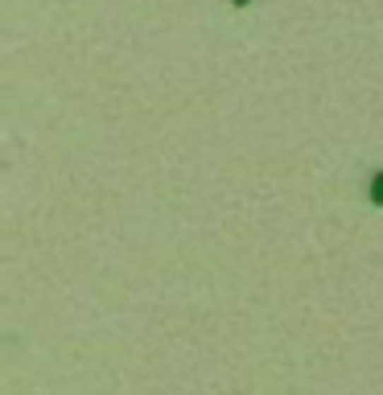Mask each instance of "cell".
Here are the masks:
<instances>
[{
  "label": "cell",
  "mask_w": 383,
  "mask_h": 395,
  "mask_svg": "<svg viewBox=\"0 0 383 395\" xmlns=\"http://www.w3.org/2000/svg\"><path fill=\"white\" fill-rule=\"evenodd\" d=\"M375 202H383V177L375 182Z\"/></svg>",
  "instance_id": "cell-1"
}]
</instances>
